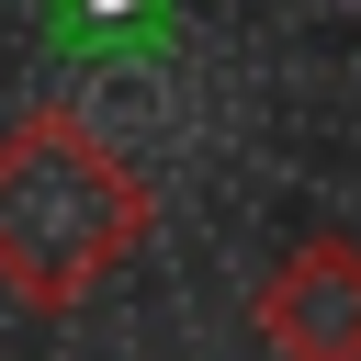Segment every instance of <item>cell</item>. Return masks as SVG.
Segmentation results:
<instances>
[{"instance_id":"obj_1","label":"cell","mask_w":361,"mask_h":361,"mask_svg":"<svg viewBox=\"0 0 361 361\" xmlns=\"http://www.w3.org/2000/svg\"><path fill=\"white\" fill-rule=\"evenodd\" d=\"M147 248V180L79 113H23L0 135V293L34 316L90 305Z\"/></svg>"},{"instance_id":"obj_2","label":"cell","mask_w":361,"mask_h":361,"mask_svg":"<svg viewBox=\"0 0 361 361\" xmlns=\"http://www.w3.org/2000/svg\"><path fill=\"white\" fill-rule=\"evenodd\" d=\"M248 327L271 361H361V237H293L248 282Z\"/></svg>"}]
</instances>
